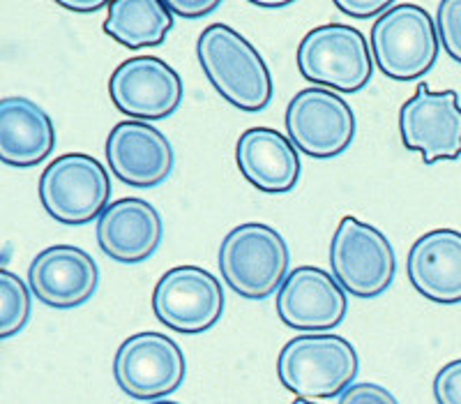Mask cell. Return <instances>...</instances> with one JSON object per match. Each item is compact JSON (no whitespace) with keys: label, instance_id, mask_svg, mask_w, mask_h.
I'll return each instance as SVG.
<instances>
[{"label":"cell","instance_id":"1","mask_svg":"<svg viewBox=\"0 0 461 404\" xmlns=\"http://www.w3.org/2000/svg\"><path fill=\"white\" fill-rule=\"evenodd\" d=\"M196 58L212 88L240 111L257 114L273 100V77L254 44L224 23H212L196 40Z\"/></svg>","mask_w":461,"mask_h":404},{"label":"cell","instance_id":"2","mask_svg":"<svg viewBox=\"0 0 461 404\" xmlns=\"http://www.w3.org/2000/svg\"><path fill=\"white\" fill-rule=\"evenodd\" d=\"M357 352L351 342L330 333H310L288 340L277 356V377L303 399H328L344 393L357 377Z\"/></svg>","mask_w":461,"mask_h":404},{"label":"cell","instance_id":"3","mask_svg":"<svg viewBox=\"0 0 461 404\" xmlns=\"http://www.w3.org/2000/svg\"><path fill=\"white\" fill-rule=\"evenodd\" d=\"M288 245L273 226L261 222L230 229L220 247V271L230 291L247 300H263L288 278Z\"/></svg>","mask_w":461,"mask_h":404},{"label":"cell","instance_id":"4","mask_svg":"<svg viewBox=\"0 0 461 404\" xmlns=\"http://www.w3.org/2000/svg\"><path fill=\"white\" fill-rule=\"evenodd\" d=\"M376 68L394 81H415L434 68L440 51L438 28L431 14L413 3H397L372 26Z\"/></svg>","mask_w":461,"mask_h":404},{"label":"cell","instance_id":"5","mask_svg":"<svg viewBox=\"0 0 461 404\" xmlns=\"http://www.w3.org/2000/svg\"><path fill=\"white\" fill-rule=\"evenodd\" d=\"M298 69L319 88L357 93L372 81L374 56L357 28L346 23H325L303 37Z\"/></svg>","mask_w":461,"mask_h":404},{"label":"cell","instance_id":"6","mask_svg":"<svg viewBox=\"0 0 461 404\" xmlns=\"http://www.w3.org/2000/svg\"><path fill=\"white\" fill-rule=\"evenodd\" d=\"M40 201L60 225H88L109 208L111 179L100 160L68 152L53 160L40 179Z\"/></svg>","mask_w":461,"mask_h":404},{"label":"cell","instance_id":"7","mask_svg":"<svg viewBox=\"0 0 461 404\" xmlns=\"http://www.w3.org/2000/svg\"><path fill=\"white\" fill-rule=\"evenodd\" d=\"M330 266L346 294L356 298H376L393 284L397 257L381 229L346 216L332 236Z\"/></svg>","mask_w":461,"mask_h":404},{"label":"cell","instance_id":"8","mask_svg":"<svg viewBox=\"0 0 461 404\" xmlns=\"http://www.w3.org/2000/svg\"><path fill=\"white\" fill-rule=\"evenodd\" d=\"M187 374V361L178 342L164 333L130 335L115 352L113 377L125 395L143 402L176 393Z\"/></svg>","mask_w":461,"mask_h":404},{"label":"cell","instance_id":"9","mask_svg":"<svg viewBox=\"0 0 461 404\" xmlns=\"http://www.w3.org/2000/svg\"><path fill=\"white\" fill-rule=\"evenodd\" d=\"M356 114L335 90L304 88L286 106L288 139L314 160H330L348 151L356 139Z\"/></svg>","mask_w":461,"mask_h":404},{"label":"cell","instance_id":"10","mask_svg":"<svg viewBox=\"0 0 461 404\" xmlns=\"http://www.w3.org/2000/svg\"><path fill=\"white\" fill-rule=\"evenodd\" d=\"M224 289L205 268L176 266L152 291V312L159 324L185 335L210 331L224 315Z\"/></svg>","mask_w":461,"mask_h":404},{"label":"cell","instance_id":"11","mask_svg":"<svg viewBox=\"0 0 461 404\" xmlns=\"http://www.w3.org/2000/svg\"><path fill=\"white\" fill-rule=\"evenodd\" d=\"M399 137L425 164L461 158V105L455 90H431L420 84L399 109Z\"/></svg>","mask_w":461,"mask_h":404},{"label":"cell","instance_id":"12","mask_svg":"<svg viewBox=\"0 0 461 404\" xmlns=\"http://www.w3.org/2000/svg\"><path fill=\"white\" fill-rule=\"evenodd\" d=\"M113 106L130 121H164L183 105L180 74L158 56H134L113 69L109 79Z\"/></svg>","mask_w":461,"mask_h":404},{"label":"cell","instance_id":"13","mask_svg":"<svg viewBox=\"0 0 461 404\" xmlns=\"http://www.w3.org/2000/svg\"><path fill=\"white\" fill-rule=\"evenodd\" d=\"M277 317L300 333H328L346 319L348 298L332 273L323 268L300 266L288 273L277 291Z\"/></svg>","mask_w":461,"mask_h":404},{"label":"cell","instance_id":"14","mask_svg":"<svg viewBox=\"0 0 461 404\" xmlns=\"http://www.w3.org/2000/svg\"><path fill=\"white\" fill-rule=\"evenodd\" d=\"M106 162L131 188H158L171 176L176 152L162 130L146 121H122L109 132Z\"/></svg>","mask_w":461,"mask_h":404},{"label":"cell","instance_id":"15","mask_svg":"<svg viewBox=\"0 0 461 404\" xmlns=\"http://www.w3.org/2000/svg\"><path fill=\"white\" fill-rule=\"evenodd\" d=\"M97 263L81 247H47L28 266V287L32 296L53 310H74L88 303L97 291Z\"/></svg>","mask_w":461,"mask_h":404},{"label":"cell","instance_id":"16","mask_svg":"<svg viewBox=\"0 0 461 404\" xmlns=\"http://www.w3.org/2000/svg\"><path fill=\"white\" fill-rule=\"evenodd\" d=\"M164 222L158 208L139 197H125L104 210L97 220V243L118 263H141L162 245Z\"/></svg>","mask_w":461,"mask_h":404},{"label":"cell","instance_id":"17","mask_svg":"<svg viewBox=\"0 0 461 404\" xmlns=\"http://www.w3.org/2000/svg\"><path fill=\"white\" fill-rule=\"evenodd\" d=\"M406 273L431 303H461V231L434 229L420 236L406 257Z\"/></svg>","mask_w":461,"mask_h":404},{"label":"cell","instance_id":"18","mask_svg":"<svg viewBox=\"0 0 461 404\" xmlns=\"http://www.w3.org/2000/svg\"><path fill=\"white\" fill-rule=\"evenodd\" d=\"M236 164L242 179L267 195H284L298 185V148L273 127H249L236 143Z\"/></svg>","mask_w":461,"mask_h":404},{"label":"cell","instance_id":"19","mask_svg":"<svg viewBox=\"0 0 461 404\" xmlns=\"http://www.w3.org/2000/svg\"><path fill=\"white\" fill-rule=\"evenodd\" d=\"M53 148L56 125L42 106L28 97L0 100V160L7 167H35Z\"/></svg>","mask_w":461,"mask_h":404},{"label":"cell","instance_id":"20","mask_svg":"<svg viewBox=\"0 0 461 404\" xmlns=\"http://www.w3.org/2000/svg\"><path fill=\"white\" fill-rule=\"evenodd\" d=\"M173 28V12L159 0L109 3L104 32L127 49L159 47Z\"/></svg>","mask_w":461,"mask_h":404},{"label":"cell","instance_id":"21","mask_svg":"<svg viewBox=\"0 0 461 404\" xmlns=\"http://www.w3.org/2000/svg\"><path fill=\"white\" fill-rule=\"evenodd\" d=\"M31 287L7 268L0 271V340L22 333L31 319Z\"/></svg>","mask_w":461,"mask_h":404},{"label":"cell","instance_id":"22","mask_svg":"<svg viewBox=\"0 0 461 404\" xmlns=\"http://www.w3.org/2000/svg\"><path fill=\"white\" fill-rule=\"evenodd\" d=\"M440 47L461 65V0H443L436 12Z\"/></svg>","mask_w":461,"mask_h":404},{"label":"cell","instance_id":"23","mask_svg":"<svg viewBox=\"0 0 461 404\" xmlns=\"http://www.w3.org/2000/svg\"><path fill=\"white\" fill-rule=\"evenodd\" d=\"M434 398L438 404H461V358L438 370L434 379Z\"/></svg>","mask_w":461,"mask_h":404},{"label":"cell","instance_id":"24","mask_svg":"<svg viewBox=\"0 0 461 404\" xmlns=\"http://www.w3.org/2000/svg\"><path fill=\"white\" fill-rule=\"evenodd\" d=\"M337 404H399L397 398L385 386L374 381L353 383L339 395Z\"/></svg>","mask_w":461,"mask_h":404},{"label":"cell","instance_id":"25","mask_svg":"<svg viewBox=\"0 0 461 404\" xmlns=\"http://www.w3.org/2000/svg\"><path fill=\"white\" fill-rule=\"evenodd\" d=\"M337 10L344 14L356 16V19H372V16H383L394 3L390 0H337Z\"/></svg>","mask_w":461,"mask_h":404},{"label":"cell","instance_id":"26","mask_svg":"<svg viewBox=\"0 0 461 404\" xmlns=\"http://www.w3.org/2000/svg\"><path fill=\"white\" fill-rule=\"evenodd\" d=\"M168 10L183 19H201L220 7V0H168Z\"/></svg>","mask_w":461,"mask_h":404},{"label":"cell","instance_id":"27","mask_svg":"<svg viewBox=\"0 0 461 404\" xmlns=\"http://www.w3.org/2000/svg\"><path fill=\"white\" fill-rule=\"evenodd\" d=\"M60 7L69 12H79V14H93V12L109 7L104 0H60Z\"/></svg>","mask_w":461,"mask_h":404},{"label":"cell","instance_id":"28","mask_svg":"<svg viewBox=\"0 0 461 404\" xmlns=\"http://www.w3.org/2000/svg\"><path fill=\"white\" fill-rule=\"evenodd\" d=\"M257 7H267V10H282V7H288L291 3H266V0H258V3H254Z\"/></svg>","mask_w":461,"mask_h":404},{"label":"cell","instance_id":"29","mask_svg":"<svg viewBox=\"0 0 461 404\" xmlns=\"http://www.w3.org/2000/svg\"><path fill=\"white\" fill-rule=\"evenodd\" d=\"M146 404H180V402H173V399L162 398V399H152V402H146Z\"/></svg>","mask_w":461,"mask_h":404},{"label":"cell","instance_id":"30","mask_svg":"<svg viewBox=\"0 0 461 404\" xmlns=\"http://www.w3.org/2000/svg\"><path fill=\"white\" fill-rule=\"evenodd\" d=\"M291 404H321V402H314V399H303V398H298V399H295V402H291Z\"/></svg>","mask_w":461,"mask_h":404}]
</instances>
